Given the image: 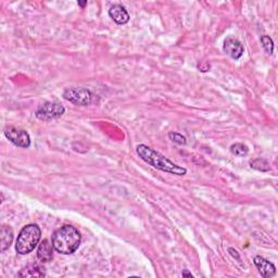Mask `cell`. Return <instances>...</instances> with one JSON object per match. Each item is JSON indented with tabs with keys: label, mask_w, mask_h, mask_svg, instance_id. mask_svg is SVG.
I'll list each match as a JSON object with an SVG mask.
<instances>
[{
	"label": "cell",
	"mask_w": 278,
	"mask_h": 278,
	"mask_svg": "<svg viewBox=\"0 0 278 278\" xmlns=\"http://www.w3.org/2000/svg\"><path fill=\"white\" fill-rule=\"evenodd\" d=\"M136 152L142 161H145L147 164L153 166L159 171L170 173L177 176L186 175L187 170L185 167L177 165L176 163L172 162L170 159L163 156L162 153L156 151L155 149H152L147 145H143V143L138 145L136 147Z\"/></svg>",
	"instance_id": "obj_1"
},
{
	"label": "cell",
	"mask_w": 278,
	"mask_h": 278,
	"mask_svg": "<svg viewBox=\"0 0 278 278\" xmlns=\"http://www.w3.org/2000/svg\"><path fill=\"white\" fill-rule=\"evenodd\" d=\"M81 239V234L75 227L64 225L53 232L51 242L57 252L69 255L78 249Z\"/></svg>",
	"instance_id": "obj_2"
},
{
	"label": "cell",
	"mask_w": 278,
	"mask_h": 278,
	"mask_svg": "<svg viewBox=\"0 0 278 278\" xmlns=\"http://www.w3.org/2000/svg\"><path fill=\"white\" fill-rule=\"evenodd\" d=\"M42 237V231L38 225L29 224L24 226L18 236L16 250L19 255H24L32 252L38 245Z\"/></svg>",
	"instance_id": "obj_3"
},
{
	"label": "cell",
	"mask_w": 278,
	"mask_h": 278,
	"mask_svg": "<svg viewBox=\"0 0 278 278\" xmlns=\"http://www.w3.org/2000/svg\"><path fill=\"white\" fill-rule=\"evenodd\" d=\"M64 112H66V109H64L62 104L58 102L47 101L42 103L41 106L37 108L36 116L39 120L50 121L54 120V118L61 117Z\"/></svg>",
	"instance_id": "obj_4"
},
{
	"label": "cell",
	"mask_w": 278,
	"mask_h": 278,
	"mask_svg": "<svg viewBox=\"0 0 278 278\" xmlns=\"http://www.w3.org/2000/svg\"><path fill=\"white\" fill-rule=\"evenodd\" d=\"M63 98L76 106H88L93 100V95L86 88L75 87L66 89L63 93Z\"/></svg>",
	"instance_id": "obj_5"
},
{
	"label": "cell",
	"mask_w": 278,
	"mask_h": 278,
	"mask_svg": "<svg viewBox=\"0 0 278 278\" xmlns=\"http://www.w3.org/2000/svg\"><path fill=\"white\" fill-rule=\"evenodd\" d=\"M4 136H6L13 145L20 148H28L31 146V137L28 133L21 128L8 126L4 128Z\"/></svg>",
	"instance_id": "obj_6"
},
{
	"label": "cell",
	"mask_w": 278,
	"mask_h": 278,
	"mask_svg": "<svg viewBox=\"0 0 278 278\" xmlns=\"http://www.w3.org/2000/svg\"><path fill=\"white\" fill-rule=\"evenodd\" d=\"M223 49H224V51L228 54V56L232 59H235V60L240 59L243 54V47L240 42H238L237 39H234L232 37H228L225 39Z\"/></svg>",
	"instance_id": "obj_7"
},
{
	"label": "cell",
	"mask_w": 278,
	"mask_h": 278,
	"mask_svg": "<svg viewBox=\"0 0 278 278\" xmlns=\"http://www.w3.org/2000/svg\"><path fill=\"white\" fill-rule=\"evenodd\" d=\"M253 262H255V265L256 266V269L257 271H259L261 276L267 278V277H272L275 275V273H276L275 265L273 264V263H271L270 261L264 259V257L256 255L255 256V260H253Z\"/></svg>",
	"instance_id": "obj_8"
},
{
	"label": "cell",
	"mask_w": 278,
	"mask_h": 278,
	"mask_svg": "<svg viewBox=\"0 0 278 278\" xmlns=\"http://www.w3.org/2000/svg\"><path fill=\"white\" fill-rule=\"evenodd\" d=\"M109 16L118 25H123L130 21V14L127 10L121 4H113L109 9Z\"/></svg>",
	"instance_id": "obj_9"
},
{
	"label": "cell",
	"mask_w": 278,
	"mask_h": 278,
	"mask_svg": "<svg viewBox=\"0 0 278 278\" xmlns=\"http://www.w3.org/2000/svg\"><path fill=\"white\" fill-rule=\"evenodd\" d=\"M53 249L52 242L50 243L47 239L42 241L37 249V257L44 263L50 262L53 257Z\"/></svg>",
	"instance_id": "obj_10"
},
{
	"label": "cell",
	"mask_w": 278,
	"mask_h": 278,
	"mask_svg": "<svg viewBox=\"0 0 278 278\" xmlns=\"http://www.w3.org/2000/svg\"><path fill=\"white\" fill-rule=\"evenodd\" d=\"M13 241V231L12 228L7 225L1 226V251L9 249Z\"/></svg>",
	"instance_id": "obj_11"
},
{
	"label": "cell",
	"mask_w": 278,
	"mask_h": 278,
	"mask_svg": "<svg viewBox=\"0 0 278 278\" xmlns=\"http://www.w3.org/2000/svg\"><path fill=\"white\" fill-rule=\"evenodd\" d=\"M19 277H43L45 276V273L38 265H28L24 267L23 270L18 274Z\"/></svg>",
	"instance_id": "obj_12"
},
{
	"label": "cell",
	"mask_w": 278,
	"mask_h": 278,
	"mask_svg": "<svg viewBox=\"0 0 278 278\" xmlns=\"http://www.w3.org/2000/svg\"><path fill=\"white\" fill-rule=\"evenodd\" d=\"M231 152L232 155H235L236 157H246L248 155V152H249V149L246 145H243V143H234V145H232L231 147Z\"/></svg>",
	"instance_id": "obj_13"
},
{
	"label": "cell",
	"mask_w": 278,
	"mask_h": 278,
	"mask_svg": "<svg viewBox=\"0 0 278 278\" xmlns=\"http://www.w3.org/2000/svg\"><path fill=\"white\" fill-rule=\"evenodd\" d=\"M250 166L256 171H261V172L270 171V163L264 160V159H256V160L252 161L250 163Z\"/></svg>",
	"instance_id": "obj_14"
},
{
	"label": "cell",
	"mask_w": 278,
	"mask_h": 278,
	"mask_svg": "<svg viewBox=\"0 0 278 278\" xmlns=\"http://www.w3.org/2000/svg\"><path fill=\"white\" fill-rule=\"evenodd\" d=\"M261 43L262 46L264 48V50L266 51V53L272 54L273 50H274V43H273L272 38L270 36H262L261 37Z\"/></svg>",
	"instance_id": "obj_15"
},
{
	"label": "cell",
	"mask_w": 278,
	"mask_h": 278,
	"mask_svg": "<svg viewBox=\"0 0 278 278\" xmlns=\"http://www.w3.org/2000/svg\"><path fill=\"white\" fill-rule=\"evenodd\" d=\"M168 138H170L173 142L177 143V145H185V143L187 142L185 137L181 135V134L175 133V132L168 133Z\"/></svg>",
	"instance_id": "obj_16"
},
{
	"label": "cell",
	"mask_w": 278,
	"mask_h": 278,
	"mask_svg": "<svg viewBox=\"0 0 278 278\" xmlns=\"http://www.w3.org/2000/svg\"><path fill=\"white\" fill-rule=\"evenodd\" d=\"M228 251H230L231 255L234 257H236L237 260H240V256H239V255H238V252L235 249H232V248H230V249H228Z\"/></svg>",
	"instance_id": "obj_17"
},
{
	"label": "cell",
	"mask_w": 278,
	"mask_h": 278,
	"mask_svg": "<svg viewBox=\"0 0 278 278\" xmlns=\"http://www.w3.org/2000/svg\"><path fill=\"white\" fill-rule=\"evenodd\" d=\"M86 4H87V1H84V2H82V1H78V6H81L82 8L85 7Z\"/></svg>",
	"instance_id": "obj_18"
},
{
	"label": "cell",
	"mask_w": 278,
	"mask_h": 278,
	"mask_svg": "<svg viewBox=\"0 0 278 278\" xmlns=\"http://www.w3.org/2000/svg\"><path fill=\"white\" fill-rule=\"evenodd\" d=\"M183 276H188V277H192V275L190 274V273H188V272H183Z\"/></svg>",
	"instance_id": "obj_19"
}]
</instances>
